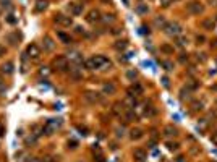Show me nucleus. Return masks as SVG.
I'll return each mask as SVG.
<instances>
[{
    "mask_svg": "<svg viewBox=\"0 0 217 162\" xmlns=\"http://www.w3.org/2000/svg\"><path fill=\"white\" fill-rule=\"evenodd\" d=\"M186 88L190 89V91H194V89H198V88H199V83H198L196 80H190V81L186 83Z\"/></svg>",
    "mask_w": 217,
    "mask_h": 162,
    "instance_id": "33",
    "label": "nucleus"
},
{
    "mask_svg": "<svg viewBox=\"0 0 217 162\" xmlns=\"http://www.w3.org/2000/svg\"><path fill=\"white\" fill-rule=\"evenodd\" d=\"M146 157H148V154H146V151H144V149H141V147H138V149L133 151V159L136 162H144V160H146Z\"/></svg>",
    "mask_w": 217,
    "mask_h": 162,
    "instance_id": "11",
    "label": "nucleus"
},
{
    "mask_svg": "<svg viewBox=\"0 0 217 162\" xmlns=\"http://www.w3.org/2000/svg\"><path fill=\"white\" fill-rule=\"evenodd\" d=\"M59 122H57V120H47L46 122V125H44V128H42V131H44L46 133V135H52V133L57 130V128H59Z\"/></svg>",
    "mask_w": 217,
    "mask_h": 162,
    "instance_id": "7",
    "label": "nucleus"
},
{
    "mask_svg": "<svg viewBox=\"0 0 217 162\" xmlns=\"http://www.w3.org/2000/svg\"><path fill=\"white\" fill-rule=\"evenodd\" d=\"M167 147H169L170 151H177V149H178V143H172V141H169V143H167Z\"/></svg>",
    "mask_w": 217,
    "mask_h": 162,
    "instance_id": "37",
    "label": "nucleus"
},
{
    "mask_svg": "<svg viewBox=\"0 0 217 162\" xmlns=\"http://www.w3.org/2000/svg\"><path fill=\"white\" fill-rule=\"evenodd\" d=\"M186 8L191 15H201V13H204V5H202L199 0H191V2H188Z\"/></svg>",
    "mask_w": 217,
    "mask_h": 162,
    "instance_id": "3",
    "label": "nucleus"
},
{
    "mask_svg": "<svg viewBox=\"0 0 217 162\" xmlns=\"http://www.w3.org/2000/svg\"><path fill=\"white\" fill-rule=\"evenodd\" d=\"M75 29H76V33H78V34H81V33H84V29H83V28H81V26H76V28H75Z\"/></svg>",
    "mask_w": 217,
    "mask_h": 162,
    "instance_id": "45",
    "label": "nucleus"
},
{
    "mask_svg": "<svg viewBox=\"0 0 217 162\" xmlns=\"http://www.w3.org/2000/svg\"><path fill=\"white\" fill-rule=\"evenodd\" d=\"M26 55H28L29 59H38L39 55H41L39 46H38V44H29V46H28V49H26Z\"/></svg>",
    "mask_w": 217,
    "mask_h": 162,
    "instance_id": "9",
    "label": "nucleus"
},
{
    "mask_svg": "<svg viewBox=\"0 0 217 162\" xmlns=\"http://www.w3.org/2000/svg\"><path fill=\"white\" fill-rule=\"evenodd\" d=\"M70 76H71V80L79 81V80L83 78V72L79 68H70Z\"/></svg>",
    "mask_w": 217,
    "mask_h": 162,
    "instance_id": "20",
    "label": "nucleus"
},
{
    "mask_svg": "<svg viewBox=\"0 0 217 162\" xmlns=\"http://www.w3.org/2000/svg\"><path fill=\"white\" fill-rule=\"evenodd\" d=\"M128 93H130L128 96H133V97L135 96H141L143 94V88L140 86V84H133V86L128 89Z\"/></svg>",
    "mask_w": 217,
    "mask_h": 162,
    "instance_id": "21",
    "label": "nucleus"
},
{
    "mask_svg": "<svg viewBox=\"0 0 217 162\" xmlns=\"http://www.w3.org/2000/svg\"><path fill=\"white\" fill-rule=\"evenodd\" d=\"M102 93L107 94V96H112L117 93V86H115L113 83H104L102 84Z\"/></svg>",
    "mask_w": 217,
    "mask_h": 162,
    "instance_id": "12",
    "label": "nucleus"
},
{
    "mask_svg": "<svg viewBox=\"0 0 217 162\" xmlns=\"http://www.w3.org/2000/svg\"><path fill=\"white\" fill-rule=\"evenodd\" d=\"M164 29H165V33H167L169 36H180L182 31H183V28H182L180 23H177V21H170V23L165 24Z\"/></svg>",
    "mask_w": 217,
    "mask_h": 162,
    "instance_id": "2",
    "label": "nucleus"
},
{
    "mask_svg": "<svg viewBox=\"0 0 217 162\" xmlns=\"http://www.w3.org/2000/svg\"><path fill=\"white\" fill-rule=\"evenodd\" d=\"M42 42H44V50H47V52H52L54 49H55V42H54V39L50 37V36H46Z\"/></svg>",
    "mask_w": 217,
    "mask_h": 162,
    "instance_id": "14",
    "label": "nucleus"
},
{
    "mask_svg": "<svg viewBox=\"0 0 217 162\" xmlns=\"http://www.w3.org/2000/svg\"><path fill=\"white\" fill-rule=\"evenodd\" d=\"M204 41H206V37L204 36H202V34H201V36H199V34H198V36H196V44H204Z\"/></svg>",
    "mask_w": 217,
    "mask_h": 162,
    "instance_id": "40",
    "label": "nucleus"
},
{
    "mask_svg": "<svg viewBox=\"0 0 217 162\" xmlns=\"http://www.w3.org/2000/svg\"><path fill=\"white\" fill-rule=\"evenodd\" d=\"M144 136V131L141 128H131L130 130V138L131 139H141Z\"/></svg>",
    "mask_w": 217,
    "mask_h": 162,
    "instance_id": "19",
    "label": "nucleus"
},
{
    "mask_svg": "<svg viewBox=\"0 0 217 162\" xmlns=\"http://www.w3.org/2000/svg\"><path fill=\"white\" fill-rule=\"evenodd\" d=\"M71 60H73L75 63H78V65H83V57H81V54H78V52H73V54H71V57H70Z\"/></svg>",
    "mask_w": 217,
    "mask_h": 162,
    "instance_id": "30",
    "label": "nucleus"
},
{
    "mask_svg": "<svg viewBox=\"0 0 217 162\" xmlns=\"http://www.w3.org/2000/svg\"><path fill=\"white\" fill-rule=\"evenodd\" d=\"M178 60L182 62V63H185V62H188V54H180V57H178Z\"/></svg>",
    "mask_w": 217,
    "mask_h": 162,
    "instance_id": "41",
    "label": "nucleus"
},
{
    "mask_svg": "<svg viewBox=\"0 0 217 162\" xmlns=\"http://www.w3.org/2000/svg\"><path fill=\"white\" fill-rule=\"evenodd\" d=\"M161 52L165 54V55H172V54H173V46H170V44H162V46H161Z\"/></svg>",
    "mask_w": 217,
    "mask_h": 162,
    "instance_id": "26",
    "label": "nucleus"
},
{
    "mask_svg": "<svg viewBox=\"0 0 217 162\" xmlns=\"http://www.w3.org/2000/svg\"><path fill=\"white\" fill-rule=\"evenodd\" d=\"M190 96H191V91L188 88H182V89H180V101L185 102V101L190 99Z\"/></svg>",
    "mask_w": 217,
    "mask_h": 162,
    "instance_id": "24",
    "label": "nucleus"
},
{
    "mask_svg": "<svg viewBox=\"0 0 217 162\" xmlns=\"http://www.w3.org/2000/svg\"><path fill=\"white\" fill-rule=\"evenodd\" d=\"M156 114H157V109L154 107V105H146V107H144V110H143V115L148 117V118L156 117Z\"/></svg>",
    "mask_w": 217,
    "mask_h": 162,
    "instance_id": "16",
    "label": "nucleus"
},
{
    "mask_svg": "<svg viewBox=\"0 0 217 162\" xmlns=\"http://www.w3.org/2000/svg\"><path fill=\"white\" fill-rule=\"evenodd\" d=\"M18 33H13V34H8V36H7V39H8V42H11V44L13 46H15L16 44V42H18Z\"/></svg>",
    "mask_w": 217,
    "mask_h": 162,
    "instance_id": "34",
    "label": "nucleus"
},
{
    "mask_svg": "<svg viewBox=\"0 0 217 162\" xmlns=\"http://www.w3.org/2000/svg\"><path fill=\"white\" fill-rule=\"evenodd\" d=\"M100 20H102V16H100V11H99V10H96V8L89 10L88 16H86V21H88V23H91V24L97 23V21H100Z\"/></svg>",
    "mask_w": 217,
    "mask_h": 162,
    "instance_id": "8",
    "label": "nucleus"
},
{
    "mask_svg": "<svg viewBox=\"0 0 217 162\" xmlns=\"http://www.w3.org/2000/svg\"><path fill=\"white\" fill-rule=\"evenodd\" d=\"M136 76H138V73H136L135 70H130V72H126V78H130V80H135Z\"/></svg>",
    "mask_w": 217,
    "mask_h": 162,
    "instance_id": "36",
    "label": "nucleus"
},
{
    "mask_svg": "<svg viewBox=\"0 0 217 162\" xmlns=\"http://www.w3.org/2000/svg\"><path fill=\"white\" fill-rule=\"evenodd\" d=\"M159 3H161L162 7H170L173 3V0H159Z\"/></svg>",
    "mask_w": 217,
    "mask_h": 162,
    "instance_id": "38",
    "label": "nucleus"
},
{
    "mask_svg": "<svg viewBox=\"0 0 217 162\" xmlns=\"http://www.w3.org/2000/svg\"><path fill=\"white\" fill-rule=\"evenodd\" d=\"M202 107H204L202 101H193V102H191V110H193V112H201Z\"/></svg>",
    "mask_w": 217,
    "mask_h": 162,
    "instance_id": "25",
    "label": "nucleus"
},
{
    "mask_svg": "<svg viewBox=\"0 0 217 162\" xmlns=\"http://www.w3.org/2000/svg\"><path fill=\"white\" fill-rule=\"evenodd\" d=\"M76 141H68V147H71V149H75V147H76Z\"/></svg>",
    "mask_w": 217,
    "mask_h": 162,
    "instance_id": "44",
    "label": "nucleus"
},
{
    "mask_svg": "<svg viewBox=\"0 0 217 162\" xmlns=\"http://www.w3.org/2000/svg\"><path fill=\"white\" fill-rule=\"evenodd\" d=\"M2 72L7 73V75L13 73V62H7V63H3V65H2Z\"/></svg>",
    "mask_w": 217,
    "mask_h": 162,
    "instance_id": "27",
    "label": "nucleus"
},
{
    "mask_svg": "<svg viewBox=\"0 0 217 162\" xmlns=\"http://www.w3.org/2000/svg\"><path fill=\"white\" fill-rule=\"evenodd\" d=\"M84 101L88 104H99V102H102V96H100L99 93L88 91V93H84Z\"/></svg>",
    "mask_w": 217,
    "mask_h": 162,
    "instance_id": "5",
    "label": "nucleus"
},
{
    "mask_svg": "<svg viewBox=\"0 0 217 162\" xmlns=\"http://www.w3.org/2000/svg\"><path fill=\"white\" fill-rule=\"evenodd\" d=\"M102 2H105V3H110V0H102Z\"/></svg>",
    "mask_w": 217,
    "mask_h": 162,
    "instance_id": "51",
    "label": "nucleus"
},
{
    "mask_svg": "<svg viewBox=\"0 0 217 162\" xmlns=\"http://www.w3.org/2000/svg\"><path fill=\"white\" fill-rule=\"evenodd\" d=\"M177 162H183V157H182V156H180V157L177 159Z\"/></svg>",
    "mask_w": 217,
    "mask_h": 162,
    "instance_id": "50",
    "label": "nucleus"
},
{
    "mask_svg": "<svg viewBox=\"0 0 217 162\" xmlns=\"http://www.w3.org/2000/svg\"><path fill=\"white\" fill-rule=\"evenodd\" d=\"M84 67L88 70H108L112 68V62L107 60L104 55H94V57H91L89 60L84 62Z\"/></svg>",
    "mask_w": 217,
    "mask_h": 162,
    "instance_id": "1",
    "label": "nucleus"
},
{
    "mask_svg": "<svg viewBox=\"0 0 217 162\" xmlns=\"http://www.w3.org/2000/svg\"><path fill=\"white\" fill-rule=\"evenodd\" d=\"M211 141H212V143L217 146V131H214L212 135H211Z\"/></svg>",
    "mask_w": 217,
    "mask_h": 162,
    "instance_id": "42",
    "label": "nucleus"
},
{
    "mask_svg": "<svg viewBox=\"0 0 217 162\" xmlns=\"http://www.w3.org/2000/svg\"><path fill=\"white\" fill-rule=\"evenodd\" d=\"M3 131H5V128H3V126H0V136L3 135Z\"/></svg>",
    "mask_w": 217,
    "mask_h": 162,
    "instance_id": "48",
    "label": "nucleus"
},
{
    "mask_svg": "<svg viewBox=\"0 0 217 162\" xmlns=\"http://www.w3.org/2000/svg\"><path fill=\"white\" fill-rule=\"evenodd\" d=\"M113 47L117 49V50H125V49L128 47V42H126V41H117V42L113 44Z\"/></svg>",
    "mask_w": 217,
    "mask_h": 162,
    "instance_id": "31",
    "label": "nucleus"
},
{
    "mask_svg": "<svg viewBox=\"0 0 217 162\" xmlns=\"http://www.w3.org/2000/svg\"><path fill=\"white\" fill-rule=\"evenodd\" d=\"M55 23L60 24V26H65V28H70L73 24V20L67 15H55Z\"/></svg>",
    "mask_w": 217,
    "mask_h": 162,
    "instance_id": "6",
    "label": "nucleus"
},
{
    "mask_svg": "<svg viewBox=\"0 0 217 162\" xmlns=\"http://www.w3.org/2000/svg\"><path fill=\"white\" fill-rule=\"evenodd\" d=\"M125 110H126V107H125V104L123 102H115L113 104V107H112V112L115 115H118V117H122L125 114Z\"/></svg>",
    "mask_w": 217,
    "mask_h": 162,
    "instance_id": "13",
    "label": "nucleus"
},
{
    "mask_svg": "<svg viewBox=\"0 0 217 162\" xmlns=\"http://www.w3.org/2000/svg\"><path fill=\"white\" fill-rule=\"evenodd\" d=\"M47 0H38V3H36V11H44L47 8Z\"/></svg>",
    "mask_w": 217,
    "mask_h": 162,
    "instance_id": "28",
    "label": "nucleus"
},
{
    "mask_svg": "<svg viewBox=\"0 0 217 162\" xmlns=\"http://www.w3.org/2000/svg\"><path fill=\"white\" fill-rule=\"evenodd\" d=\"M215 20H217V18H215Z\"/></svg>",
    "mask_w": 217,
    "mask_h": 162,
    "instance_id": "52",
    "label": "nucleus"
},
{
    "mask_svg": "<svg viewBox=\"0 0 217 162\" xmlns=\"http://www.w3.org/2000/svg\"><path fill=\"white\" fill-rule=\"evenodd\" d=\"M57 37H59L63 44H70V42H71V36H70V34H67V33H63V31L57 33Z\"/></svg>",
    "mask_w": 217,
    "mask_h": 162,
    "instance_id": "22",
    "label": "nucleus"
},
{
    "mask_svg": "<svg viewBox=\"0 0 217 162\" xmlns=\"http://www.w3.org/2000/svg\"><path fill=\"white\" fill-rule=\"evenodd\" d=\"M154 24L157 26V28H165V24H167V21H165V18L164 16H156V20H154Z\"/></svg>",
    "mask_w": 217,
    "mask_h": 162,
    "instance_id": "29",
    "label": "nucleus"
},
{
    "mask_svg": "<svg viewBox=\"0 0 217 162\" xmlns=\"http://www.w3.org/2000/svg\"><path fill=\"white\" fill-rule=\"evenodd\" d=\"M83 3H76V2H70L68 3V10H70V13L73 16H78V15H81L83 13Z\"/></svg>",
    "mask_w": 217,
    "mask_h": 162,
    "instance_id": "10",
    "label": "nucleus"
},
{
    "mask_svg": "<svg viewBox=\"0 0 217 162\" xmlns=\"http://www.w3.org/2000/svg\"><path fill=\"white\" fill-rule=\"evenodd\" d=\"M201 26H202V29H206V31H212L215 28V23H214V20H211V18H204V20H202V23H201Z\"/></svg>",
    "mask_w": 217,
    "mask_h": 162,
    "instance_id": "15",
    "label": "nucleus"
},
{
    "mask_svg": "<svg viewBox=\"0 0 217 162\" xmlns=\"http://www.w3.org/2000/svg\"><path fill=\"white\" fill-rule=\"evenodd\" d=\"M54 68L57 72H67L68 70V59L63 57V55H59V57H55L54 62H52Z\"/></svg>",
    "mask_w": 217,
    "mask_h": 162,
    "instance_id": "4",
    "label": "nucleus"
},
{
    "mask_svg": "<svg viewBox=\"0 0 217 162\" xmlns=\"http://www.w3.org/2000/svg\"><path fill=\"white\" fill-rule=\"evenodd\" d=\"M162 67L167 70V72H172V70H173V63L169 62V60H165V62H162Z\"/></svg>",
    "mask_w": 217,
    "mask_h": 162,
    "instance_id": "35",
    "label": "nucleus"
},
{
    "mask_svg": "<svg viewBox=\"0 0 217 162\" xmlns=\"http://www.w3.org/2000/svg\"><path fill=\"white\" fill-rule=\"evenodd\" d=\"M211 46H212V47H217V41H212V42H211Z\"/></svg>",
    "mask_w": 217,
    "mask_h": 162,
    "instance_id": "49",
    "label": "nucleus"
},
{
    "mask_svg": "<svg viewBox=\"0 0 217 162\" xmlns=\"http://www.w3.org/2000/svg\"><path fill=\"white\" fill-rule=\"evenodd\" d=\"M188 44V39L186 37H183V36H177V39H175V46H178V47H185Z\"/></svg>",
    "mask_w": 217,
    "mask_h": 162,
    "instance_id": "32",
    "label": "nucleus"
},
{
    "mask_svg": "<svg viewBox=\"0 0 217 162\" xmlns=\"http://www.w3.org/2000/svg\"><path fill=\"white\" fill-rule=\"evenodd\" d=\"M123 117L126 118V122H136V120H138V115H136V112L133 109H126Z\"/></svg>",
    "mask_w": 217,
    "mask_h": 162,
    "instance_id": "17",
    "label": "nucleus"
},
{
    "mask_svg": "<svg viewBox=\"0 0 217 162\" xmlns=\"http://www.w3.org/2000/svg\"><path fill=\"white\" fill-rule=\"evenodd\" d=\"M7 54V49H5V46H2L0 44V57H2V55H5Z\"/></svg>",
    "mask_w": 217,
    "mask_h": 162,
    "instance_id": "43",
    "label": "nucleus"
},
{
    "mask_svg": "<svg viewBox=\"0 0 217 162\" xmlns=\"http://www.w3.org/2000/svg\"><path fill=\"white\" fill-rule=\"evenodd\" d=\"M164 135L167 136V138H172V136H177L178 135V130L175 128V126H172V125H167L164 128Z\"/></svg>",
    "mask_w": 217,
    "mask_h": 162,
    "instance_id": "18",
    "label": "nucleus"
},
{
    "mask_svg": "<svg viewBox=\"0 0 217 162\" xmlns=\"http://www.w3.org/2000/svg\"><path fill=\"white\" fill-rule=\"evenodd\" d=\"M8 23H15V18H11V15L8 16Z\"/></svg>",
    "mask_w": 217,
    "mask_h": 162,
    "instance_id": "47",
    "label": "nucleus"
},
{
    "mask_svg": "<svg viewBox=\"0 0 217 162\" xmlns=\"http://www.w3.org/2000/svg\"><path fill=\"white\" fill-rule=\"evenodd\" d=\"M102 20L105 21V23H112V21H113V15H108V13H107V15L102 16Z\"/></svg>",
    "mask_w": 217,
    "mask_h": 162,
    "instance_id": "39",
    "label": "nucleus"
},
{
    "mask_svg": "<svg viewBox=\"0 0 217 162\" xmlns=\"http://www.w3.org/2000/svg\"><path fill=\"white\" fill-rule=\"evenodd\" d=\"M209 3H211L212 7H217V0H209Z\"/></svg>",
    "mask_w": 217,
    "mask_h": 162,
    "instance_id": "46",
    "label": "nucleus"
},
{
    "mask_svg": "<svg viewBox=\"0 0 217 162\" xmlns=\"http://www.w3.org/2000/svg\"><path fill=\"white\" fill-rule=\"evenodd\" d=\"M148 11H149L148 3H138L136 5V13H138V15H148Z\"/></svg>",
    "mask_w": 217,
    "mask_h": 162,
    "instance_id": "23",
    "label": "nucleus"
}]
</instances>
